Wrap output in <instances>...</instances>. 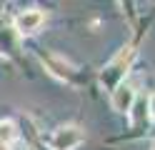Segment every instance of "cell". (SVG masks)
I'll list each match as a JSON object with an SVG mask.
<instances>
[{
  "instance_id": "9c48e42d",
  "label": "cell",
  "mask_w": 155,
  "mask_h": 150,
  "mask_svg": "<svg viewBox=\"0 0 155 150\" xmlns=\"http://www.w3.org/2000/svg\"><path fill=\"white\" fill-rule=\"evenodd\" d=\"M153 150H155V143H153Z\"/></svg>"
},
{
  "instance_id": "6da1fadb",
  "label": "cell",
  "mask_w": 155,
  "mask_h": 150,
  "mask_svg": "<svg viewBox=\"0 0 155 150\" xmlns=\"http://www.w3.org/2000/svg\"><path fill=\"white\" fill-rule=\"evenodd\" d=\"M130 60H133V50H130V48H125V50H120V53H118L108 65L103 68V73H100V83H103L105 90H110V93H113V90L123 83L125 73H128V68H130Z\"/></svg>"
},
{
  "instance_id": "7a4b0ae2",
  "label": "cell",
  "mask_w": 155,
  "mask_h": 150,
  "mask_svg": "<svg viewBox=\"0 0 155 150\" xmlns=\"http://www.w3.org/2000/svg\"><path fill=\"white\" fill-rule=\"evenodd\" d=\"M83 140H85L83 128H78V125H60L50 138H48V145H50L53 150H75Z\"/></svg>"
},
{
  "instance_id": "277c9868",
  "label": "cell",
  "mask_w": 155,
  "mask_h": 150,
  "mask_svg": "<svg viewBox=\"0 0 155 150\" xmlns=\"http://www.w3.org/2000/svg\"><path fill=\"white\" fill-rule=\"evenodd\" d=\"M135 88L133 85H125L120 83L118 88L113 90V98H110V103H113V110H118V113H130V108L135 103Z\"/></svg>"
},
{
  "instance_id": "8992f818",
  "label": "cell",
  "mask_w": 155,
  "mask_h": 150,
  "mask_svg": "<svg viewBox=\"0 0 155 150\" xmlns=\"http://www.w3.org/2000/svg\"><path fill=\"white\" fill-rule=\"evenodd\" d=\"M130 115H133V123L135 125H140L145 118H148V100L140 98V95H135V103L130 108Z\"/></svg>"
},
{
  "instance_id": "ba28073f",
  "label": "cell",
  "mask_w": 155,
  "mask_h": 150,
  "mask_svg": "<svg viewBox=\"0 0 155 150\" xmlns=\"http://www.w3.org/2000/svg\"><path fill=\"white\" fill-rule=\"evenodd\" d=\"M10 150H30V148H25V145H15V148H10Z\"/></svg>"
},
{
  "instance_id": "5b68a950",
  "label": "cell",
  "mask_w": 155,
  "mask_h": 150,
  "mask_svg": "<svg viewBox=\"0 0 155 150\" xmlns=\"http://www.w3.org/2000/svg\"><path fill=\"white\" fill-rule=\"evenodd\" d=\"M18 138V125L13 120H0V145H13V140Z\"/></svg>"
},
{
  "instance_id": "3957f363",
  "label": "cell",
  "mask_w": 155,
  "mask_h": 150,
  "mask_svg": "<svg viewBox=\"0 0 155 150\" xmlns=\"http://www.w3.org/2000/svg\"><path fill=\"white\" fill-rule=\"evenodd\" d=\"M43 23H45L43 10L30 8V10H23V13H18V15H15L13 28H15V33H18V35H33V33H38V30H40Z\"/></svg>"
},
{
  "instance_id": "52a82bcc",
  "label": "cell",
  "mask_w": 155,
  "mask_h": 150,
  "mask_svg": "<svg viewBox=\"0 0 155 150\" xmlns=\"http://www.w3.org/2000/svg\"><path fill=\"white\" fill-rule=\"evenodd\" d=\"M148 115H150V118L155 120V93H153V95L148 98Z\"/></svg>"
}]
</instances>
